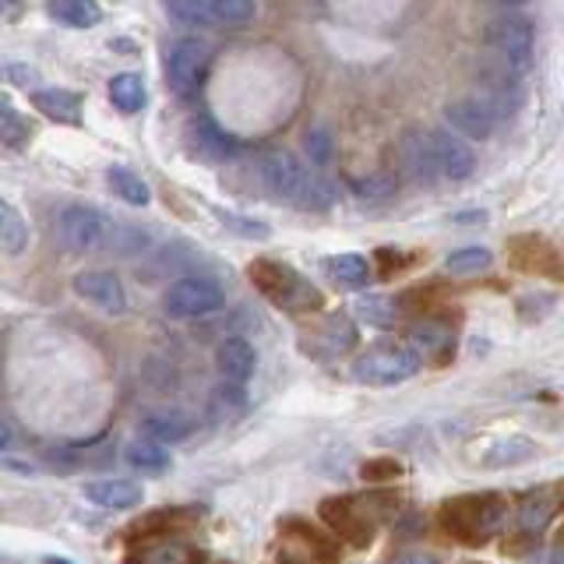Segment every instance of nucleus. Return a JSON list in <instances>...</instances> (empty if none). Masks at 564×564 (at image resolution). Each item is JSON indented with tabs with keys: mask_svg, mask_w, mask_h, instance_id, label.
<instances>
[{
	"mask_svg": "<svg viewBox=\"0 0 564 564\" xmlns=\"http://www.w3.org/2000/svg\"><path fill=\"white\" fill-rule=\"evenodd\" d=\"M508 258L525 275H536V279H561L564 275L561 251L546 237H540V234L511 237L508 240Z\"/></svg>",
	"mask_w": 564,
	"mask_h": 564,
	"instance_id": "11",
	"label": "nucleus"
},
{
	"mask_svg": "<svg viewBox=\"0 0 564 564\" xmlns=\"http://www.w3.org/2000/svg\"><path fill=\"white\" fill-rule=\"evenodd\" d=\"M304 145H307V159L314 166H328L332 155H335V138L325 123H311L304 131Z\"/></svg>",
	"mask_w": 564,
	"mask_h": 564,
	"instance_id": "37",
	"label": "nucleus"
},
{
	"mask_svg": "<svg viewBox=\"0 0 564 564\" xmlns=\"http://www.w3.org/2000/svg\"><path fill=\"white\" fill-rule=\"evenodd\" d=\"M70 286H75V293L82 300H88V304L106 311V314H120L123 307H128V296H123V286H120V279L113 272H102V269L78 272Z\"/></svg>",
	"mask_w": 564,
	"mask_h": 564,
	"instance_id": "15",
	"label": "nucleus"
},
{
	"mask_svg": "<svg viewBox=\"0 0 564 564\" xmlns=\"http://www.w3.org/2000/svg\"><path fill=\"white\" fill-rule=\"evenodd\" d=\"M110 99H113V106L120 113H138L141 106H145V99H149V93H145V82H141L138 75H117L113 82H110Z\"/></svg>",
	"mask_w": 564,
	"mask_h": 564,
	"instance_id": "30",
	"label": "nucleus"
},
{
	"mask_svg": "<svg viewBox=\"0 0 564 564\" xmlns=\"http://www.w3.org/2000/svg\"><path fill=\"white\" fill-rule=\"evenodd\" d=\"M561 540H564V529H561Z\"/></svg>",
	"mask_w": 564,
	"mask_h": 564,
	"instance_id": "44",
	"label": "nucleus"
},
{
	"mask_svg": "<svg viewBox=\"0 0 564 564\" xmlns=\"http://www.w3.org/2000/svg\"><path fill=\"white\" fill-rule=\"evenodd\" d=\"M431 145H434V159H437V170H441V181H452V184H463L473 176L476 170V155L466 145L463 134H448V131H431Z\"/></svg>",
	"mask_w": 564,
	"mask_h": 564,
	"instance_id": "13",
	"label": "nucleus"
},
{
	"mask_svg": "<svg viewBox=\"0 0 564 564\" xmlns=\"http://www.w3.org/2000/svg\"><path fill=\"white\" fill-rule=\"evenodd\" d=\"M219 219L226 226H234L237 237H247V240H269L272 237V229L264 223H258V219H243V216H234V212H219Z\"/></svg>",
	"mask_w": 564,
	"mask_h": 564,
	"instance_id": "40",
	"label": "nucleus"
},
{
	"mask_svg": "<svg viewBox=\"0 0 564 564\" xmlns=\"http://www.w3.org/2000/svg\"><path fill=\"white\" fill-rule=\"evenodd\" d=\"M564 505V487H540L533 494H525L519 501V511H516V522L522 533H543L546 525L554 522V516Z\"/></svg>",
	"mask_w": 564,
	"mask_h": 564,
	"instance_id": "16",
	"label": "nucleus"
},
{
	"mask_svg": "<svg viewBox=\"0 0 564 564\" xmlns=\"http://www.w3.org/2000/svg\"><path fill=\"white\" fill-rule=\"evenodd\" d=\"M399 163L402 173L416 184H434L441 170L434 159V145H431V128H410L399 141Z\"/></svg>",
	"mask_w": 564,
	"mask_h": 564,
	"instance_id": "12",
	"label": "nucleus"
},
{
	"mask_svg": "<svg viewBox=\"0 0 564 564\" xmlns=\"http://www.w3.org/2000/svg\"><path fill=\"white\" fill-rule=\"evenodd\" d=\"M536 455V445L525 437H508L501 445H494L484 458L487 469H505V466H519V463H529V458Z\"/></svg>",
	"mask_w": 564,
	"mask_h": 564,
	"instance_id": "31",
	"label": "nucleus"
},
{
	"mask_svg": "<svg viewBox=\"0 0 564 564\" xmlns=\"http://www.w3.org/2000/svg\"><path fill=\"white\" fill-rule=\"evenodd\" d=\"M395 187H399V181H395L392 170H370L364 176H349V191L357 194V198H367V202L392 198Z\"/></svg>",
	"mask_w": 564,
	"mask_h": 564,
	"instance_id": "26",
	"label": "nucleus"
},
{
	"mask_svg": "<svg viewBox=\"0 0 564 564\" xmlns=\"http://www.w3.org/2000/svg\"><path fill=\"white\" fill-rule=\"evenodd\" d=\"M402 473V466L395 463V458H370V463H364V469H360V476L367 484H392L395 476Z\"/></svg>",
	"mask_w": 564,
	"mask_h": 564,
	"instance_id": "41",
	"label": "nucleus"
},
{
	"mask_svg": "<svg viewBox=\"0 0 564 564\" xmlns=\"http://www.w3.org/2000/svg\"><path fill=\"white\" fill-rule=\"evenodd\" d=\"M258 181L264 191L272 194V198L286 202V205H300L311 173L304 170V163H300L290 149H269L258 159Z\"/></svg>",
	"mask_w": 564,
	"mask_h": 564,
	"instance_id": "7",
	"label": "nucleus"
},
{
	"mask_svg": "<svg viewBox=\"0 0 564 564\" xmlns=\"http://www.w3.org/2000/svg\"><path fill=\"white\" fill-rule=\"evenodd\" d=\"M508 522V501L501 494H463L441 505V529L469 546H480L498 536Z\"/></svg>",
	"mask_w": 564,
	"mask_h": 564,
	"instance_id": "1",
	"label": "nucleus"
},
{
	"mask_svg": "<svg viewBox=\"0 0 564 564\" xmlns=\"http://www.w3.org/2000/svg\"><path fill=\"white\" fill-rule=\"evenodd\" d=\"M208 67H212V46L205 40L187 35V40L173 43L166 57V85L176 96H194L202 88Z\"/></svg>",
	"mask_w": 564,
	"mask_h": 564,
	"instance_id": "8",
	"label": "nucleus"
},
{
	"mask_svg": "<svg viewBox=\"0 0 564 564\" xmlns=\"http://www.w3.org/2000/svg\"><path fill=\"white\" fill-rule=\"evenodd\" d=\"M123 458H128L134 469H145V473H159V469L170 466V455L163 448V441H155V437L131 441V445L123 448Z\"/></svg>",
	"mask_w": 564,
	"mask_h": 564,
	"instance_id": "27",
	"label": "nucleus"
},
{
	"mask_svg": "<svg viewBox=\"0 0 564 564\" xmlns=\"http://www.w3.org/2000/svg\"><path fill=\"white\" fill-rule=\"evenodd\" d=\"M46 14L67 29H93L102 22L96 0H46Z\"/></svg>",
	"mask_w": 564,
	"mask_h": 564,
	"instance_id": "24",
	"label": "nucleus"
},
{
	"mask_svg": "<svg viewBox=\"0 0 564 564\" xmlns=\"http://www.w3.org/2000/svg\"><path fill=\"white\" fill-rule=\"evenodd\" d=\"M120 234L123 229H117V219L93 205H64L57 212V237L75 254L110 251V247H117Z\"/></svg>",
	"mask_w": 564,
	"mask_h": 564,
	"instance_id": "3",
	"label": "nucleus"
},
{
	"mask_svg": "<svg viewBox=\"0 0 564 564\" xmlns=\"http://www.w3.org/2000/svg\"><path fill=\"white\" fill-rule=\"evenodd\" d=\"M484 43L490 46V53H498L501 61L516 67L519 75H525V70L533 67L536 35H533V22L522 14H498L494 22H487Z\"/></svg>",
	"mask_w": 564,
	"mask_h": 564,
	"instance_id": "6",
	"label": "nucleus"
},
{
	"mask_svg": "<svg viewBox=\"0 0 564 564\" xmlns=\"http://www.w3.org/2000/svg\"><path fill=\"white\" fill-rule=\"evenodd\" d=\"M384 501L388 498H378V494H367V498H357V494L325 498L322 501V522L339 540H346L352 546H367L370 540H375L378 522H381V511H375V508Z\"/></svg>",
	"mask_w": 564,
	"mask_h": 564,
	"instance_id": "5",
	"label": "nucleus"
},
{
	"mask_svg": "<svg viewBox=\"0 0 564 564\" xmlns=\"http://www.w3.org/2000/svg\"><path fill=\"white\" fill-rule=\"evenodd\" d=\"M0 138H4V149H22L29 138V123L25 117H18L11 99H0Z\"/></svg>",
	"mask_w": 564,
	"mask_h": 564,
	"instance_id": "36",
	"label": "nucleus"
},
{
	"mask_svg": "<svg viewBox=\"0 0 564 564\" xmlns=\"http://www.w3.org/2000/svg\"><path fill=\"white\" fill-rule=\"evenodd\" d=\"M247 275H251L254 290H258L264 300H272L275 307L290 311V314H307V311H317V307H322V293H317L296 269H290L286 261L254 258V261H251V269H247Z\"/></svg>",
	"mask_w": 564,
	"mask_h": 564,
	"instance_id": "2",
	"label": "nucleus"
},
{
	"mask_svg": "<svg viewBox=\"0 0 564 564\" xmlns=\"http://www.w3.org/2000/svg\"><path fill=\"white\" fill-rule=\"evenodd\" d=\"M490 264H494V254L487 247H463V251L448 254L445 269H448V275H480L490 269Z\"/></svg>",
	"mask_w": 564,
	"mask_h": 564,
	"instance_id": "34",
	"label": "nucleus"
},
{
	"mask_svg": "<svg viewBox=\"0 0 564 564\" xmlns=\"http://www.w3.org/2000/svg\"><path fill=\"white\" fill-rule=\"evenodd\" d=\"M487 4H501V8H522L525 0H487Z\"/></svg>",
	"mask_w": 564,
	"mask_h": 564,
	"instance_id": "43",
	"label": "nucleus"
},
{
	"mask_svg": "<svg viewBox=\"0 0 564 564\" xmlns=\"http://www.w3.org/2000/svg\"><path fill=\"white\" fill-rule=\"evenodd\" d=\"M399 561H437L434 554H399Z\"/></svg>",
	"mask_w": 564,
	"mask_h": 564,
	"instance_id": "42",
	"label": "nucleus"
},
{
	"mask_svg": "<svg viewBox=\"0 0 564 564\" xmlns=\"http://www.w3.org/2000/svg\"><path fill=\"white\" fill-rule=\"evenodd\" d=\"M163 4L176 22L187 25V29H205V25L216 22V14H212V0H163Z\"/></svg>",
	"mask_w": 564,
	"mask_h": 564,
	"instance_id": "32",
	"label": "nucleus"
},
{
	"mask_svg": "<svg viewBox=\"0 0 564 564\" xmlns=\"http://www.w3.org/2000/svg\"><path fill=\"white\" fill-rule=\"evenodd\" d=\"M155 546H149V551H134L131 557L134 561H145V564H184V561H194L198 554L194 551H187V546H176L173 540H166V536H159V540H152Z\"/></svg>",
	"mask_w": 564,
	"mask_h": 564,
	"instance_id": "35",
	"label": "nucleus"
},
{
	"mask_svg": "<svg viewBox=\"0 0 564 564\" xmlns=\"http://www.w3.org/2000/svg\"><path fill=\"white\" fill-rule=\"evenodd\" d=\"M194 145H198L202 155L216 159V163H229V159H237L243 152L240 141L234 134H226L219 123L212 120V113L194 117Z\"/></svg>",
	"mask_w": 564,
	"mask_h": 564,
	"instance_id": "18",
	"label": "nucleus"
},
{
	"mask_svg": "<svg viewBox=\"0 0 564 564\" xmlns=\"http://www.w3.org/2000/svg\"><path fill=\"white\" fill-rule=\"evenodd\" d=\"M212 14L223 25H243L254 18V0H212Z\"/></svg>",
	"mask_w": 564,
	"mask_h": 564,
	"instance_id": "39",
	"label": "nucleus"
},
{
	"mask_svg": "<svg viewBox=\"0 0 564 564\" xmlns=\"http://www.w3.org/2000/svg\"><path fill=\"white\" fill-rule=\"evenodd\" d=\"M0 243H4V254L25 251V243H29V223L11 202L0 205Z\"/></svg>",
	"mask_w": 564,
	"mask_h": 564,
	"instance_id": "29",
	"label": "nucleus"
},
{
	"mask_svg": "<svg viewBox=\"0 0 564 564\" xmlns=\"http://www.w3.org/2000/svg\"><path fill=\"white\" fill-rule=\"evenodd\" d=\"M405 343H410L420 357L445 360V352H452V328L434 314H420L416 322L405 328Z\"/></svg>",
	"mask_w": 564,
	"mask_h": 564,
	"instance_id": "17",
	"label": "nucleus"
},
{
	"mask_svg": "<svg viewBox=\"0 0 564 564\" xmlns=\"http://www.w3.org/2000/svg\"><path fill=\"white\" fill-rule=\"evenodd\" d=\"M191 522H198V511H187V508H159V511H152L149 519L134 522L128 536H138V540H159V536L173 533V529H184V525H191Z\"/></svg>",
	"mask_w": 564,
	"mask_h": 564,
	"instance_id": "21",
	"label": "nucleus"
},
{
	"mask_svg": "<svg viewBox=\"0 0 564 564\" xmlns=\"http://www.w3.org/2000/svg\"><path fill=\"white\" fill-rule=\"evenodd\" d=\"M445 120L448 128L458 131L463 138H473V141H484L498 131V123L505 120L501 106L487 99L484 93L480 96H463V99H452L445 106Z\"/></svg>",
	"mask_w": 564,
	"mask_h": 564,
	"instance_id": "10",
	"label": "nucleus"
},
{
	"mask_svg": "<svg viewBox=\"0 0 564 564\" xmlns=\"http://www.w3.org/2000/svg\"><path fill=\"white\" fill-rule=\"evenodd\" d=\"M163 307L170 317H181V322H187V317L216 314L223 307V286L216 279H205V275L176 279L163 296Z\"/></svg>",
	"mask_w": 564,
	"mask_h": 564,
	"instance_id": "9",
	"label": "nucleus"
},
{
	"mask_svg": "<svg viewBox=\"0 0 564 564\" xmlns=\"http://www.w3.org/2000/svg\"><path fill=\"white\" fill-rule=\"evenodd\" d=\"M32 106L57 123H82V96L70 88H35Z\"/></svg>",
	"mask_w": 564,
	"mask_h": 564,
	"instance_id": "19",
	"label": "nucleus"
},
{
	"mask_svg": "<svg viewBox=\"0 0 564 564\" xmlns=\"http://www.w3.org/2000/svg\"><path fill=\"white\" fill-rule=\"evenodd\" d=\"M279 536L286 540V543H296V546H300V554L311 557V561L339 557V551H335V546L328 543V536H322V533H317V529H314V525H307V522H296V519L282 522Z\"/></svg>",
	"mask_w": 564,
	"mask_h": 564,
	"instance_id": "22",
	"label": "nucleus"
},
{
	"mask_svg": "<svg viewBox=\"0 0 564 564\" xmlns=\"http://www.w3.org/2000/svg\"><path fill=\"white\" fill-rule=\"evenodd\" d=\"M106 184H110V191L117 194L120 202H128V205H149L152 202V191L149 184L141 181V176L128 166H110L106 170Z\"/></svg>",
	"mask_w": 564,
	"mask_h": 564,
	"instance_id": "25",
	"label": "nucleus"
},
{
	"mask_svg": "<svg viewBox=\"0 0 564 564\" xmlns=\"http://www.w3.org/2000/svg\"><path fill=\"white\" fill-rule=\"evenodd\" d=\"M216 364L223 370L226 381H247L254 375V364H258V352L247 339H226L219 349H216Z\"/></svg>",
	"mask_w": 564,
	"mask_h": 564,
	"instance_id": "20",
	"label": "nucleus"
},
{
	"mask_svg": "<svg viewBox=\"0 0 564 564\" xmlns=\"http://www.w3.org/2000/svg\"><path fill=\"white\" fill-rule=\"evenodd\" d=\"M328 272L339 279L343 286H349V290L367 286V279H370V269H367V258L364 254H335L328 261Z\"/></svg>",
	"mask_w": 564,
	"mask_h": 564,
	"instance_id": "33",
	"label": "nucleus"
},
{
	"mask_svg": "<svg viewBox=\"0 0 564 564\" xmlns=\"http://www.w3.org/2000/svg\"><path fill=\"white\" fill-rule=\"evenodd\" d=\"M357 346V325H352V317L335 311V314H325L322 322L311 328V339L304 343V349L317 352V357H343Z\"/></svg>",
	"mask_w": 564,
	"mask_h": 564,
	"instance_id": "14",
	"label": "nucleus"
},
{
	"mask_svg": "<svg viewBox=\"0 0 564 564\" xmlns=\"http://www.w3.org/2000/svg\"><path fill=\"white\" fill-rule=\"evenodd\" d=\"M141 431H145L149 437H155V441H184L191 431H194V420L191 416H184V413H155V416H149L145 423H141Z\"/></svg>",
	"mask_w": 564,
	"mask_h": 564,
	"instance_id": "28",
	"label": "nucleus"
},
{
	"mask_svg": "<svg viewBox=\"0 0 564 564\" xmlns=\"http://www.w3.org/2000/svg\"><path fill=\"white\" fill-rule=\"evenodd\" d=\"M423 357L410 343H375L352 360V378L370 388H392L410 381L420 370Z\"/></svg>",
	"mask_w": 564,
	"mask_h": 564,
	"instance_id": "4",
	"label": "nucleus"
},
{
	"mask_svg": "<svg viewBox=\"0 0 564 564\" xmlns=\"http://www.w3.org/2000/svg\"><path fill=\"white\" fill-rule=\"evenodd\" d=\"M85 498L99 508H134L141 501V487L131 480H88Z\"/></svg>",
	"mask_w": 564,
	"mask_h": 564,
	"instance_id": "23",
	"label": "nucleus"
},
{
	"mask_svg": "<svg viewBox=\"0 0 564 564\" xmlns=\"http://www.w3.org/2000/svg\"><path fill=\"white\" fill-rule=\"evenodd\" d=\"M395 311H399V300L392 304L388 296H364L360 304H357V314L364 317L367 325H375V328H388L395 322Z\"/></svg>",
	"mask_w": 564,
	"mask_h": 564,
	"instance_id": "38",
	"label": "nucleus"
}]
</instances>
